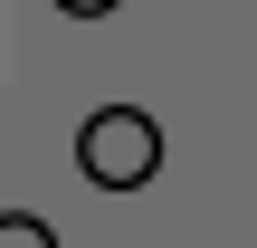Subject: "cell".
I'll use <instances>...</instances> for the list:
<instances>
[{
    "mask_svg": "<svg viewBox=\"0 0 257 248\" xmlns=\"http://www.w3.org/2000/svg\"><path fill=\"white\" fill-rule=\"evenodd\" d=\"M76 172H86L95 191H134V182H153V172H162V124H153L143 105H95L86 134H76Z\"/></svg>",
    "mask_w": 257,
    "mask_h": 248,
    "instance_id": "6da1fadb",
    "label": "cell"
},
{
    "mask_svg": "<svg viewBox=\"0 0 257 248\" xmlns=\"http://www.w3.org/2000/svg\"><path fill=\"white\" fill-rule=\"evenodd\" d=\"M0 248H57V229L29 220V210H0Z\"/></svg>",
    "mask_w": 257,
    "mask_h": 248,
    "instance_id": "7a4b0ae2",
    "label": "cell"
},
{
    "mask_svg": "<svg viewBox=\"0 0 257 248\" xmlns=\"http://www.w3.org/2000/svg\"><path fill=\"white\" fill-rule=\"evenodd\" d=\"M67 19H105V10H124V0H57Z\"/></svg>",
    "mask_w": 257,
    "mask_h": 248,
    "instance_id": "3957f363",
    "label": "cell"
}]
</instances>
